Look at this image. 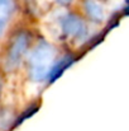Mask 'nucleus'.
Segmentation results:
<instances>
[{"label":"nucleus","mask_w":129,"mask_h":131,"mask_svg":"<svg viewBox=\"0 0 129 131\" xmlns=\"http://www.w3.org/2000/svg\"><path fill=\"white\" fill-rule=\"evenodd\" d=\"M54 60V48L48 42H41L36 46L29 57V73L31 78L36 82H41L51 73Z\"/></svg>","instance_id":"obj_1"},{"label":"nucleus","mask_w":129,"mask_h":131,"mask_svg":"<svg viewBox=\"0 0 129 131\" xmlns=\"http://www.w3.org/2000/svg\"><path fill=\"white\" fill-rule=\"evenodd\" d=\"M27 46H28L27 35H19V36L15 37L14 42L11 43L10 48H9V52L6 55L5 66H6L8 70H13L20 64V61H22V59H23V56L27 51Z\"/></svg>","instance_id":"obj_2"},{"label":"nucleus","mask_w":129,"mask_h":131,"mask_svg":"<svg viewBox=\"0 0 129 131\" xmlns=\"http://www.w3.org/2000/svg\"><path fill=\"white\" fill-rule=\"evenodd\" d=\"M60 28L66 36L74 37V38L84 37L86 32L85 23L79 17L72 15V14H66L60 18Z\"/></svg>","instance_id":"obj_3"},{"label":"nucleus","mask_w":129,"mask_h":131,"mask_svg":"<svg viewBox=\"0 0 129 131\" xmlns=\"http://www.w3.org/2000/svg\"><path fill=\"white\" fill-rule=\"evenodd\" d=\"M14 10V0H0V36L5 31Z\"/></svg>","instance_id":"obj_4"},{"label":"nucleus","mask_w":129,"mask_h":131,"mask_svg":"<svg viewBox=\"0 0 129 131\" xmlns=\"http://www.w3.org/2000/svg\"><path fill=\"white\" fill-rule=\"evenodd\" d=\"M84 6H85L86 13L90 15V18H92L95 20H103L104 19V17H105L104 9L95 0H85Z\"/></svg>","instance_id":"obj_5"},{"label":"nucleus","mask_w":129,"mask_h":131,"mask_svg":"<svg viewBox=\"0 0 129 131\" xmlns=\"http://www.w3.org/2000/svg\"><path fill=\"white\" fill-rule=\"evenodd\" d=\"M71 0H60V3H62V4H66V3H70Z\"/></svg>","instance_id":"obj_6"}]
</instances>
